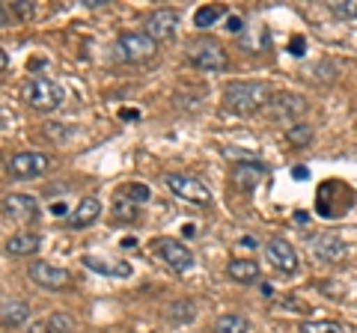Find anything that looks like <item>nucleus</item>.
Segmentation results:
<instances>
[{"mask_svg":"<svg viewBox=\"0 0 357 333\" xmlns=\"http://www.w3.org/2000/svg\"><path fill=\"white\" fill-rule=\"evenodd\" d=\"M271 98H274V90L259 81H232L223 86V107L238 116L259 114V110L271 104Z\"/></svg>","mask_w":357,"mask_h":333,"instance_id":"f257e3e1","label":"nucleus"},{"mask_svg":"<svg viewBox=\"0 0 357 333\" xmlns=\"http://www.w3.org/2000/svg\"><path fill=\"white\" fill-rule=\"evenodd\" d=\"M21 95H24V102L33 107V110H42V114H48V110H57L63 104V86L57 81H51V77L45 75H33L30 81H24L21 86Z\"/></svg>","mask_w":357,"mask_h":333,"instance_id":"f03ea898","label":"nucleus"},{"mask_svg":"<svg viewBox=\"0 0 357 333\" xmlns=\"http://www.w3.org/2000/svg\"><path fill=\"white\" fill-rule=\"evenodd\" d=\"M188 60H191L197 69H203V72H211V75H218L227 69V51L220 48V42L215 39H197L188 45Z\"/></svg>","mask_w":357,"mask_h":333,"instance_id":"7ed1b4c3","label":"nucleus"},{"mask_svg":"<svg viewBox=\"0 0 357 333\" xmlns=\"http://www.w3.org/2000/svg\"><path fill=\"white\" fill-rule=\"evenodd\" d=\"M164 185H167V191H170L173 196L185 199V203H194V206H208L211 203V191L199 179H194V176L167 173L164 176Z\"/></svg>","mask_w":357,"mask_h":333,"instance_id":"20e7f679","label":"nucleus"},{"mask_svg":"<svg viewBox=\"0 0 357 333\" xmlns=\"http://www.w3.org/2000/svg\"><path fill=\"white\" fill-rule=\"evenodd\" d=\"M155 45H158V42H155L149 33H122L114 45V54L122 63H140V60L152 57Z\"/></svg>","mask_w":357,"mask_h":333,"instance_id":"39448f33","label":"nucleus"},{"mask_svg":"<svg viewBox=\"0 0 357 333\" xmlns=\"http://www.w3.org/2000/svg\"><path fill=\"white\" fill-rule=\"evenodd\" d=\"M265 259L277 274H286V277L298 274V268H301L298 250L292 247V241H286V238H271L265 244Z\"/></svg>","mask_w":357,"mask_h":333,"instance_id":"423d86ee","label":"nucleus"},{"mask_svg":"<svg viewBox=\"0 0 357 333\" xmlns=\"http://www.w3.org/2000/svg\"><path fill=\"white\" fill-rule=\"evenodd\" d=\"M152 256L164 259L173 271H191L194 268V253L176 238H158L152 241Z\"/></svg>","mask_w":357,"mask_h":333,"instance_id":"0eeeda50","label":"nucleus"},{"mask_svg":"<svg viewBox=\"0 0 357 333\" xmlns=\"http://www.w3.org/2000/svg\"><path fill=\"white\" fill-rule=\"evenodd\" d=\"M45 170H48V155H42V152H18L6 164V173L18 182L36 179V176H42Z\"/></svg>","mask_w":357,"mask_h":333,"instance_id":"6e6552de","label":"nucleus"},{"mask_svg":"<svg viewBox=\"0 0 357 333\" xmlns=\"http://www.w3.org/2000/svg\"><path fill=\"white\" fill-rule=\"evenodd\" d=\"M3 217L15 224H30L39 217V203L30 194H6L3 196Z\"/></svg>","mask_w":357,"mask_h":333,"instance_id":"1a4fd4ad","label":"nucleus"},{"mask_svg":"<svg viewBox=\"0 0 357 333\" xmlns=\"http://www.w3.org/2000/svg\"><path fill=\"white\" fill-rule=\"evenodd\" d=\"M178 24H182L178 13H173V9H155L146 18V33L155 42H170V39H176Z\"/></svg>","mask_w":357,"mask_h":333,"instance_id":"9d476101","label":"nucleus"},{"mask_svg":"<svg viewBox=\"0 0 357 333\" xmlns=\"http://www.w3.org/2000/svg\"><path fill=\"white\" fill-rule=\"evenodd\" d=\"M265 110H268V114H271L274 119L292 122V119H298V116L307 110V102H304L301 95H295V93H277V95L271 98V104H268Z\"/></svg>","mask_w":357,"mask_h":333,"instance_id":"9b49d317","label":"nucleus"},{"mask_svg":"<svg viewBox=\"0 0 357 333\" xmlns=\"http://www.w3.org/2000/svg\"><path fill=\"white\" fill-rule=\"evenodd\" d=\"M27 274H30V280H36L42 288H54V292H57V288H63L66 283L72 280L69 271L60 268V265H51V262H36V265H30Z\"/></svg>","mask_w":357,"mask_h":333,"instance_id":"f8f14e48","label":"nucleus"},{"mask_svg":"<svg viewBox=\"0 0 357 333\" xmlns=\"http://www.w3.org/2000/svg\"><path fill=\"white\" fill-rule=\"evenodd\" d=\"M310 250L319 262H340L345 256V241L340 235H319L310 241Z\"/></svg>","mask_w":357,"mask_h":333,"instance_id":"ddd939ff","label":"nucleus"},{"mask_svg":"<svg viewBox=\"0 0 357 333\" xmlns=\"http://www.w3.org/2000/svg\"><path fill=\"white\" fill-rule=\"evenodd\" d=\"M265 176H268V164H262V161H244V164H236V170H232V179H236V185L244 187V191L256 187Z\"/></svg>","mask_w":357,"mask_h":333,"instance_id":"4468645a","label":"nucleus"},{"mask_svg":"<svg viewBox=\"0 0 357 333\" xmlns=\"http://www.w3.org/2000/svg\"><path fill=\"white\" fill-rule=\"evenodd\" d=\"M98 215H102V203H98L96 196H86L84 203H81V206H77L75 212H72V217H69V226H72V229H84V226L93 224V220H96Z\"/></svg>","mask_w":357,"mask_h":333,"instance_id":"2eb2a0df","label":"nucleus"},{"mask_svg":"<svg viewBox=\"0 0 357 333\" xmlns=\"http://www.w3.org/2000/svg\"><path fill=\"white\" fill-rule=\"evenodd\" d=\"M84 265H86L89 271L107 274V277H128L131 274V265H126V262H110V259H102V256H84Z\"/></svg>","mask_w":357,"mask_h":333,"instance_id":"dca6fc26","label":"nucleus"},{"mask_svg":"<svg viewBox=\"0 0 357 333\" xmlns=\"http://www.w3.org/2000/svg\"><path fill=\"white\" fill-rule=\"evenodd\" d=\"M227 274L236 283H256L259 280V265H256L253 259H232L227 265Z\"/></svg>","mask_w":357,"mask_h":333,"instance_id":"f3484780","label":"nucleus"},{"mask_svg":"<svg viewBox=\"0 0 357 333\" xmlns=\"http://www.w3.org/2000/svg\"><path fill=\"white\" fill-rule=\"evenodd\" d=\"M42 247V238L39 235H13L6 241V253L9 256H33V253H36Z\"/></svg>","mask_w":357,"mask_h":333,"instance_id":"a211bd4d","label":"nucleus"},{"mask_svg":"<svg viewBox=\"0 0 357 333\" xmlns=\"http://www.w3.org/2000/svg\"><path fill=\"white\" fill-rule=\"evenodd\" d=\"M30 318V307L24 301H3V327H21Z\"/></svg>","mask_w":357,"mask_h":333,"instance_id":"6ab92c4d","label":"nucleus"},{"mask_svg":"<svg viewBox=\"0 0 357 333\" xmlns=\"http://www.w3.org/2000/svg\"><path fill=\"white\" fill-rule=\"evenodd\" d=\"M248 330H250V321L244 316H236V313L218 316L215 325H211V333H248Z\"/></svg>","mask_w":357,"mask_h":333,"instance_id":"aec40b11","label":"nucleus"},{"mask_svg":"<svg viewBox=\"0 0 357 333\" xmlns=\"http://www.w3.org/2000/svg\"><path fill=\"white\" fill-rule=\"evenodd\" d=\"M167 318L176 321V325H188V321L197 318V307L191 301H176L167 307Z\"/></svg>","mask_w":357,"mask_h":333,"instance_id":"412c9836","label":"nucleus"},{"mask_svg":"<svg viewBox=\"0 0 357 333\" xmlns=\"http://www.w3.org/2000/svg\"><path fill=\"white\" fill-rule=\"evenodd\" d=\"M286 140L292 143V146H310L312 143V128L307 122H292V125L286 128Z\"/></svg>","mask_w":357,"mask_h":333,"instance_id":"4be33fe9","label":"nucleus"},{"mask_svg":"<svg viewBox=\"0 0 357 333\" xmlns=\"http://www.w3.org/2000/svg\"><path fill=\"white\" fill-rule=\"evenodd\" d=\"M119 196H126V199H131L134 206H140V203H146V199H149V187H146V185H140V182H134V185H126V187H122Z\"/></svg>","mask_w":357,"mask_h":333,"instance_id":"5701e85b","label":"nucleus"},{"mask_svg":"<svg viewBox=\"0 0 357 333\" xmlns=\"http://www.w3.org/2000/svg\"><path fill=\"white\" fill-rule=\"evenodd\" d=\"M114 215H116V220H137V206H134L131 199H126V196H116Z\"/></svg>","mask_w":357,"mask_h":333,"instance_id":"b1692460","label":"nucleus"},{"mask_svg":"<svg viewBox=\"0 0 357 333\" xmlns=\"http://www.w3.org/2000/svg\"><path fill=\"white\" fill-rule=\"evenodd\" d=\"M220 15H223V9H218V6H203V9H197L194 24H197V27H211Z\"/></svg>","mask_w":357,"mask_h":333,"instance_id":"393cba45","label":"nucleus"},{"mask_svg":"<svg viewBox=\"0 0 357 333\" xmlns=\"http://www.w3.org/2000/svg\"><path fill=\"white\" fill-rule=\"evenodd\" d=\"M331 13L337 18H357V0H333Z\"/></svg>","mask_w":357,"mask_h":333,"instance_id":"a878e982","label":"nucleus"},{"mask_svg":"<svg viewBox=\"0 0 357 333\" xmlns=\"http://www.w3.org/2000/svg\"><path fill=\"white\" fill-rule=\"evenodd\" d=\"M301 333H342V327L333 321H304Z\"/></svg>","mask_w":357,"mask_h":333,"instance_id":"bb28decb","label":"nucleus"},{"mask_svg":"<svg viewBox=\"0 0 357 333\" xmlns=\"http://www.w3.org/2000/svg\"><path fill=\"white\" fill-rule=\"evenodd\" d=\"M13 9H15V13L24 18V21H27V18H36V3H33V0H15Z\"/></svg>","mask_w":357,"mask_h":333,"instance_id":"cd10ccee","label":"nucleus"},{"mask_svg":"<svg viewBox=\"0 0 357 333\" xmlns=\"http://www.w3.org/2000/svg\"><path fill=\"white\" fill-rule=\"evenodd\" d=\"M289 54H295V57H304V54H307V39L304 36H292V42H289Z\"/></svg>","mask_w":357,"mask_h":333,"instance_id":"c85d7f7f","label":"nucleus"},{"mask_svg":"<svg viewBox=\"0 0 357 333\" xmlns=\"http://www.w3.org/2000/svg\"><path fill=\"white\" fill-rule=\"evenodd\" d=\"M30 333H54V327H51V321L45 318V321H36V325L30 327Z\"/></svg>","mask_w":357,"mask_h":333,"instance_id":"c756f323","label":"nucleus"},{"mask_svg":"<svg viewBox=\"0 0 357 333\" xmlns=\"http://www.w3.org/2000/svg\"><path fill=\"white\" fill-rule=\"evenodd\" d=\"M292 179L307 182V179H310V170H307V166H295V170H292Z\"/></svg>","mask_w":357,"mask_h":333,"instance_id":"7c9ffc66","label":"nucleus"},{"mask_svg":"<svg viewBox=\"0 0 357 333\" xmlns=\"http://www.w3.org/2000/svg\"><path fill=\"white\" fill-rule=\"evenodd\" d=\"M227 24H229V27H227L229 33H241V27H244V24H241V18H238V15H229V21H227Z\"/></svg>","mask_w":357,"mask_h":333,"instance_id":"2f4dec72","label":"nucleus"},{"mask_svg":"<svg viewBox=\"0 0 357 333\" xmlns=\"http://www.w3.org/2000/svg\"><path fill=\"white\" fill-rule=\"evenodd\" d=\"M51 215L54 217H66V215H69V208H66V203H54L51 206Z\"/></svg>","mask_w":357,"mask_h":333,"instance_id":"473e14b6","label":"nucleus"},{"mask_svg":"<svg viewBox=\"0 0 357 333\" xmlns=\"http://www.w3.org/2000/svg\"><path fill=\"white\" fill-rule=\"evenodd\" d=\"M238 244H241V247H248V250H253V247H256V244H259V241H256L253 235H244Z\"/></svg>","mask_w":357,"mask_h":333,"instance_id":"72a5a7b5","label":"nucleus"},{"mask_svg":"<svg viewBox=\"0 0 357 333\" xmlns=\"http://www.w3.org/2000/svg\"><path fill=\"white\" fill-rule=\"evenodd\" d=\"M119 244H122V247H126V250H134V247H137V238H122Z\"/></svg>","mask_w":357,"mask_h":333,"instance_id":"f704fd0d","label":"nucleus"},{"mask_svg":"<svg viewBox=\"0 0 357 333\" xmlns=\"http://www.w3.org/2000/svg\"><path fill=\"white\" fill-rule=\"evenodd\" d=\"M307 220H310V215H307V212H298V215H295V224H301V226H304Z\"/></svg>","mask_w":357,"mask_h":333,"instance_id":"c9c22d12","label":"nucleus"},{"mask_svg":"<svg viewBox=\"0 0 357 333\" xmlns=\"http://www.w3.org/2000/svg\"><path fill=\"white\" fill-rule=\"evenodd\" d=\"M0 65H3V72H9V54L6 51L0 54Z\"/></svg>","mask_w":357,"mask_h":333,"instance_id":"e433bc0d","label":"nucleus"}]
</instances>
